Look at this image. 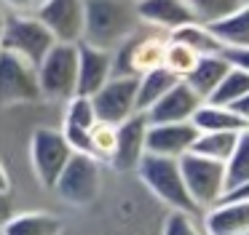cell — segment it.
<instances>
[{
    "mask_svg": "<svg viewBox=\"0 0 249 235\" xmlns=\"http://www.w3.org/2000/svg\"><path fill=\"white\" fill-rule=\"evenodd\" d=\"M142 27L137 0H83V40L86 46L115 51Z\"/></svg>",
    "mask_w": 249,
    "mask_h": 235,
    "instance_id": "obj_1",
    "label": "cell"
},
{
    "mask_svg": "<svg viewBox=\"0 0 249 235\" xmlns=\"http://www.w3.org/2000/svg\"><path fill=\"white\" fill-rule=\"evenodd\" d=\"M137 176L172 211H185V214H193V217H204L201 208L193 203V198L188 195V187L182 182V171H179V160L161 158V155H145L142 163L137 166Z\"/></svg>",
    "mask_w": 249,
    "mask_h": 235,
    "instance_id": "obj_2",
    "label": "cell"
},
{
    "mask_svg": "<svg viewBox=\"0 0 249 235\" xmlns=\"http://www.w3.org/2000/svg\"><path fill=\"white\" fill-rule=\"evenodd\" d=\"M179 171H182V182L188 187V195L201 208V214L214 208L225 198L228 192L225 163H217V160H209L204 155L188 152L179 158Z\"/></svg>",
    "mask_w": 249,
    "mask_h": 235,
    "instance_id": "obj_3",
    "label": "cell"
},
{
    "mask_svg": "<svg viewBox=\"0 0 249 235\" xmlns=\"http://www.w3.org/2000/svg\"><path fill=\"white\" fill-rule=\"evenodd\" d=\"M166 46L169 35L153 30L147 35H131L126 43H121L115 51H110L113 59V75L121 78H140V75L150 72L156 67H163L166 59Z\"/></svg>",
    "mask_w": 249,
    "mask_h": 235,
    "instance_id": "obj_4",
    "label": "cell"
},
{
    "mask_svg": "<svg viewBox=\"0 0 249 235\" xmlns=\"http://www.w3.org/2000/svg\"><path fill=\"white\" fill-rule=\"evenodd\" d=\"M40 96L54 101H67L75 96L78 83V43H54L51 51L38 64Z\"/></svg>",
    "mask_w": 249,
    "mask_h": 235,
    "instance_id": "obj_5",
    "label": "cell"
},
{
    "mask_svg": "<svg viewBox=\"0 0 249 235\" xmlns=\"http://www.w3.org/2000/svg\"><path fill=\"white\" fill-rule=\"evenodd\" d=\"M54 37L46 30V24L33 14H8L6 11V27H3V51L17 53L38 67L40 59L51 51Z\"/></svg>",
    "mask_w": 249,
    "mask_h": 235,
    "instance_id": "obj_6",
    "label": "cell"
},
{
    "mask_svg": "<svg viewBox=\"0 0 249 235\" xmlns=\"http://www.w3.org/2000/svg\"><path fill=\"white\" fill-rule=\"evenodd\" d=\"M99 182H102L99 160L94 155L72 152L56 179L54 190L59 192L62 201L72 203V206H89L99 195Z\"/></svg>",
    "mask_w": 249,
    "mask_h": 235,
    "instance_id": "obj_7",
    "label": "cell"
},
{
    "mask_svg": "<svg viewBox=\"0 0 249 235\" xmlns=\"http://www.w3.org/2000/svg\"><path fill=\"white\" fill-rule=\"evenodd\" d=\"M70 155L72 150L67 147L62 131H56V128H38L30 139V166H33L35 176L46 190L56 185Z\"/></svg>",
    "mask_w": 249,
    "mask_h": 235,
    "instance_id": "obj_8",
    "label": "cell"
},
{
    "mask_svg": "<svg viewBox=\"0 0 249 235\" xmlns=\"http://www.w3.org/2000/svg\"><path fill=\"white\" fill-rule=\"evenodd\" d=\"M38 99H43L38 83V67L17 53L0 51V107Z\"/></svg>",
    "mask_w": 249,
    "mask_h": 235,
    "instance_id": "obj_9",
    "label": "cell"
},
{
    "mask_svg": "<svg viewBox=\"0 0 249 235\" xmlns=\"http://www.w3.org/2000/svg\"><path fill=\"white\" fill-rule=\"evenodd\" d=\"M97 120L107 123H124L137 112V78H121L113 75L97 94L91 96Z\"/></svg>",
    "mask_w": 249,
    "mask_h": 235,
    "instance_id": "obj_10",
    "label": "cell"
},
{
    "mask_svg": "<svg viewBox=\"0 0 249 235\" xmlns=\"http://www.w3.org/2000/svg\"><path fill=\"white\" fill-rule=\"evenodd\" d=\"M145 136H147L145 112H134V115L126 118L124 123H118V131H115V150H113V155H110L107 163L113 166L115 171H137V166H140L142 158L147 155Z\"/></svg>",
    "mask_w": 249,
    "mask_h": 235,
    "instance_id": "obj_11",
    "label": "cell"
},
{
    "mask_svg": "<svg viewBox=\"0 0 249 235\" xmlns=\"http://www.w3.org/2000/svg\"><path fill=\"white\" fill-rule=\"evenodd\" d=\"M35 16L46 24L56 43L83 40V0H46Z\"/></svg>",
    "mask_w": 249,
    "mask_h": 235,
    "instance_id": "obj_12",
    "label": "cell"
},
{
    "mask_svg": "<svg viewBox=\"0 0 249 235\" xmlns=\"http://www.w3.org/2000/svg\"><path fill=\"white\" fill-rule=\"evenodd\" d=\"M198 136V128L190 120L182 123H147L145 150L147 155H161V158L179 160L193 150V142Z\"/></svg>",
    "mask_w": 249,
    "mask_h": 235,
    "instance_id": "obj_13",
    "label": "cell"
},
{
    "mask_svg": "<svg viewBox=\"0 0 249 235\" xmlns=\"http://www.w3.org/2000/svg\"><path fill=\"white\" fill-rule=\"evenodd\" d=\"M201 101L204 99H201L185 80H177V83L145 112V118H147V123H182V120H190V118L196 115Z\"/></svg>",
    "mask_w": 249,
    "mask_h": 235,
    "instance_id": "obj_14",
    "label": "cell"
},
{
    "mask_svg": "<svg viewBox=\"0 0 249 235\" xmlns=\"http://www.w3.org/2000/svg\"><path fill=\"white\" fill-rule=\"evenodd\" d=\"M113 78V59L110 51L78 43V96H94L107 80Z\"/></svg>",
    "mask_w": 249,
    "mask_h": 235,
    "instance_id": "obj_15",
    "label": "cell"
},
{
    "mask_svg": "<svg viewBox=\"0 0 249 235\" xmlns=\"http://www.w3.org/2000/svg\"><path fill=\"white\" fill-rule=\"evenodd\" d=\"M137 14H140L142 27L158 30L163 35L174 32L188 21H198L185 0H137Z\"/></svg>",
    "mask_w": 249,
    "mask_h": 235,
    "instance_id": "obj_16",
    "label": "cell"
},
{
    "mask_svg": "<svg viewBox=\"0 0 249 235\" xmlns=\"http://www.w3.org/2000/svg\"><path fill=\"white\" fill-rule=\"evenodd\" d=\"M206 235H244L249 233V201H222L201 217Z\"/></svg>",
    "mask_w": 249,
    "mask_h": 235,
    "instance_id": "obj_17",
    "label": "cell"
},
{
    "mask_svg": "<svg viewBox=\"0 0 249 235\" xmlns=\"http://www.w3.org/2000/svg\"><path fill=\"white\" fill-rule=\"evenodd\" d=\"M233 64L228 62L225 53H206V56H198V62H196V67L190 69L188 75H185V83L190 85V88L196 91V94L201 96V99H209L212 91L220 85V80L225 78V72L231 69Z\"/></svg>",
    "mask_w": 249,
    "mask_h": 235,
    "instance_id": "obj_18",
    "label": "cell"
},
{
    "mask_svg": "<svg viewBox=\"0 0 249 235\" xmlns=\"http://www.w3.org/2000/svg\"><path fill=\"white\" fill-rule=\"evenodd\" d=\"M209 30L214 32L222 48H249V0L233 14L212 21Z\"/></svg>",
    "mask_w": 249,
    "mask_h": 235,
    "instance_id": "obj_19",
    "label": "cell"
},
{
    "mask_svg": "<svg viewBox=\"0 0 249 235\" xmlns=\"http://www.w3.org/2000/svg\"><path fill=\"white\" fill-rule=\"evenodd\" d=\"M198 134H209V131H244L247 123L222 104H212V101H201V107L196 110V115L190 118Z\"/></svg>",
    "mask_w": 249,
    "mask_h": 235,
    "instance_id": "obj_20",
    "label": "cell"
},
{
    "mask_svg": "<svg viewBox=\"0 0 249 235\" xmlns=\"http://www.w3.org/2000/svg\"><path fill=\"white\" fill-rule=\"evenodd\" d=\"M177 80L179 78L174 72H169L166 67H156L150 72L140 75L137 78V112H147Z\"/></svg>",
    "mask_w": 249,
    "mask_h": 235,
    "instance_id": "obj_21",
    "label": "cell"
},
{
    "mask_svg": "<svg viewBox=\"0 0 249 235\" xmlns=\"http://www.w3.org/2000/svg\"><path fill=\"white\" fill-rule=\"evenodd\" d=\"M3 235H62V219L51 214H14L3 224Z\"/></svg>",
    "mask_w": 249,
    "mask_h": 235,
    "instance_id": "obj_22",
    "label": "cell"
},
{
    "mask_svg": "<svg viewBox=\"0 0 249 235\" xmlns=\"http://www.w3.org/2000/svg\"><path fill=\"white\" fill-rule=\"evenodd\" d=\"M169 40L182 43V46H188L190 51H196L198 56L222 51L220 40H217L214 32L209 30V24H204V21H188V24L177 27L174 32H169Z\"/></svg>",
    "mask_w": 249,
    "mask_h": 235,
    "instance_id": "obj_23",
    "label": "cell"
},
{
    "mask_svg": "<svg viewBox=\"0 0 249 235\" xmlns=\"http://www.w3.org/2000/svg\"><path fill=\"white\" fill-rule=\"evenodd\" d=\"M238 134H241V131H209V134H198L190 152L204 155V158L217 160V163H228V158H231L233 150H236Z\"/></svg>",
    "mask_w": 249,
    "mask_h": 235,
    "instance_id": "obj_24",
    "label": "cell"
},
{
    "mask_svg": "<svg viewBox=\"0 0 249 235\" xmlns=\"http://www.w3.org/2000/svg\"><path fill=\"white\" fill-rule=\"evenodd\" d=\"M244 94H249V72L233 64V67L225 72V78L220 80V85L212 91V96L206 101H212V104H222V107H231L233 101H238Z\"/></svg>",
    "mask_w": 249,
    "mask_h": 235,
    "instance_id": "obj_25",
    "label": "cell"
},
{
    "mask_svg": "<svg viewBox=\"0 0 249 235\" xmlns=\"http://www.w3.org/2000/svg\"><path fill=\"white\" fill-rule=\"evenodd\" d=\"M249 179V126L238 134V142L233 155L228 158L225 163V182H228V190H233L236 185Z\"/></svg>",
    "mask_w": 249,
    "mask_h": 235,
    "instance_id": "obj_26",
    "label": "cell"
},
{
    "mask_svg": "<svg viewBox=\"0 0 249 235\" xmlns=\"http://www.w3.org/2000/svg\"><path fill=\"white\" fill-rule=\"evenodd\" d=\"M193 11V16L204 24H212V21L222 19V16L233 14L238 5H244L247 0H185Z\"/></svg>",
    "mask_w": 249,
    "mask_h": 235,
    "instance_id": "obj_27",
    "label": "cell"
},
{
    "mask_svg": "<svg viewBox=\"0 0 249 235\" xmlns=\"http://www.w3.org/2000/svg\"><path fill=\"white\" fill-rule=\"evenodd\" d=\"M115 131L118 126L107 120H97L91 128H89V142H91V155L97 160H110L115 150Z\"/></svg>",
    "mask_w": 249,
    "mask_h": 235,
    "instance_id": "obj_28",
    "label": "cell"
},
{
    "mask_svg": "<svg viewBox=\"0 0 249 235\" xmlns=\"http://www.w3.org/2000/svg\"><path fill=\"white\" fill-rule=\"evenodd\" d=\"M65 123L78 128H91L97 123V112H94L91 96H70L65 101Z\"/></svg>",
    "mask_w": 249,
    "mask_h": 235,
    "instance_id": "obj_29",
    "label": "cell"
},
{
    "mask_svg": "<svg viewBox=\"0 0 249 235\" xmlns=\"http://www.w3.org/2000/svg\"><path fill=\"white\" fill-rule=\"evenodd\" d=\"M196 62H198V53L196 51H190L188 46H182V43H177V40H169L166 59H163V67H166L169 72H174L179 80H182L185 75L196 67Z\"/></svg>",
    "mask_w": 249,
    "mask_h": 235,
    "instance_id": "obj_30",
    "label": "cell"
},
{
    "mask_svg": "<svg viewBox=\"0 0 249 235\" xmlns=\"http://www.w3.org/2000/svg\"><path fill=\"white\" fill-rule=\"evenodd\" d=\"M163 235H206L204 224L198 222V217L185 211H172L163 222Z\"/></svg>",
    "mask_w": 249,
    "mask_h": 235,
    "instance_id": "obj_31",
    "label": "cell"
},
{
    "mask_svg": "<svg viewBox=\"0 0 249 235\" xmlns=\"http://www.w3.org/2000/svg\"><path fill=\"white\" fill-rule=\"evenodd\" d=\"M62 136H65L67 147L72 152H83L91 155V142H89V128H78V126H62Z\"/></svg>",
    "mask_w": 249,
    "mask_h": 235,
    "instance_id": "obj_32",
    "label": "cell"
},
{
    "mask_svg": "<svg viewBox=\"0 0 249 235\" xmlns=\"http://www.w3.org/2000/svg\"><path fill=\"white\" fill-rule=\"evenodd\" d=\"M46 0H0V5L8 11V14H38V8Z\"/></svg>",
    "mask_w": 249,
    "mask_h": 235,
    "instance_id": "obj_33",
    "label": "cell"
},
{
    "mask_svg": "<svg viewBox=\"0 0 249 235\" xmlns=\"http://www.w3.org/2000/svg\"><path fill=\"white\" fill-rule=\"evenodd\" d=\"M222 53L228 56L231 64H236V67L249 72V48H222Z\"/></svg>",
    "mask_w": 249,
    "mask_h": 235,
    "instance_id": "obj_34",
    "label": "cell"
},
{
    "mask_svg": "<svg viewBox=\"0 0 249 235\" xmlns=\"http://www.w3.org/2000/svg\"><path fill=\"white\" fill-rule=\"evenodd\" d=\"M222 201H249V179L241 182V185H236L233 190H228ZM222 201H220V203H222Z\"/></svg>",
    "mask_w": 249,
    "mask_h": 235,
    "instance_id": "obj_35",
    "label": "cell"
},
{
    "mask_svg": "<svg viewBox=\"0 0 249 235\" xmlns=\"http://www.w3.org/2000/svg\"><path fill=\"white\" fill-rule=\"evenodd\" d=\"M231 110L236 112V115L241 118V120L247 123V126H249V94H244L238 101H233V104H231Z\"/></svg>",
    "mask_w": 249,
    "mask_h": 235,
    "instance_id": "obj_36",
    "label": "cell"
},
{
    "mask_svg": "<svg viewBox=\"0 0 249 235\" xmlns=\"http://www.w3.org/2000/svg\"><path fill=\"white\" fill-rule=\"evenodd\" d=\"M14 217V206H11V192L8 195H0V227Z\"/></svg>",
    "mask_w": 249,
    "mask_h": 235,
    "instance_id": "obj_37",
    "label": "cell"
},
{
    "mask_svg": "<svg viewBox=\"0 0 249 235\" xmlns=\"http://www.w3.org/2000/svg\"><path fill=\"white\" fill-rule=\"evenodd\" d=\"M11 192V176H8L6 166L0 163V195H8Z\"/></svg>",
    "mask_w": 249,
    "mask_h": 235,
    "instance_id": "obj_38",
    "label": "cell"
},
{
    "mask_svg": "<svg viewBox=\"0 0 249 235\" xmlns=\"http://www.w3.org/2000/svg\"><path fill=\"white\" fill-rule=\"evenodd\" d=\"M3 27H6V8L0 5V51H3Z\"/></svg>",
    "mask_w": 249,
    "mask_h": 235,
    "instance_id": "obj_39",
    "label": "cell"
},
{
    "mask_svg": "<svg viewBox=\"0 0 249 235\" xmlns=\"http://www.w3.org/2000/svg\"><path fill=\"white\" fill-rule=\"evenodd\" d=\"M0 235H3V230H0Z\"/></svg>",
    "mask_w": 249,
    "mask_h": 235,
    "instance_id": "obj_40",
    "label": "cell"
},
{
    "mask_svg": "<svg viewBox=\"0 0 249 235\" xmlns=\"http://www.w3.org/2000/svg\"><path fill=\"white\" fill-rule=\"evenodd\" d=\"M244 235H249V233H244Z\"/></svg>",
    "mask_w": 249,
    "mask_h": 235,
    "instance_id": "obj_41",
    "label": "cell"
}]
</instances>
